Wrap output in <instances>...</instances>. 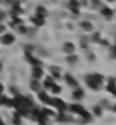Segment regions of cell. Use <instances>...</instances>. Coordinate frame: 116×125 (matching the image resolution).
Segmentation results:
<instances>
[{
	"label": "cell",
	"instance_id": "obj_1",
	"mask_svg": "<svg viewBox=\"0 0 116 125\" xmlns=\"http://www.w3.org/2000/svg\"><path fill=\"white\" fill-rule=\"evenodd\" d=\"M13 107L16 108V111L20 115H27L33 107V101L28 97L18 96L13 99Z\"/></svg>",
	"mask_w": 116,
	"mask_h": 125
},
{
	"label": "cell",
	"instance_id": "obj_2",
	"mask_svg": "<svg viewBox=\"0 0 116 125\" xmlns=\"http://www.w3.org/2000/svg\"><path fill=\"white\" fill-rule=\"evenodd\" d=\"M85 81L88 87L93 90H99L102 87L104 81V76L100 73H94V74H88L85 77Z\"/></svg>",
	"mask_w": 116,
	"mask_h": 125
},
{
	"label": "cell",
	"instance_id": "obj_3",
	"mask_svg": "<svg viewBox=\"0 0 116 125\" xmlns=\"http://www.w3.org/2000/svg\"><path fill=\"white\" fill-rule=\"evenodd\" d=\"M69 110L71 112H73V113H76L81 116V118H83L85 122L87 121H90L92 118V115L90 113L89 111H87L85 109V108L81 106V105H79V104H72L69 106Z\"/></svg>",
	"mask_w": 116,
	"mask_h": 125
},
{
	"label": "cell",
	"instance_id": "obj_4",
	"mask_svg": "<svg viewBox=\"0 0 116 125\" xmlns=\"http://www.w3.org/2000/svg\"><path fill=\"white\" fill-rule=\"evenodd\" d=\"M51 106L55 107L59 111V113H64L67 110V105L65 102L59 98H52V102H51Z\"/></svg>",
	"mask_w": 116,
	"mask_h": 125
},
{
	"label": "cell",
	"instance_id": "obj_5",
	"mask_svg": "<svg viewBox=\"0 0 116 125\" xmlns=\"http://www.w3.org/2000/svg\"><path fill=\"white\" fill-rule=\"evenodd\" d=\"M32 114H33L34 117H35V120H37L39 123L47 121V119H48V116H46L42 111L38 110V109H34V110L32 111Z\"/></svg>",
	"mask_w": 116,
	"mask_h": 125
},
{
	"label": "cell",
	"instance_id": "obj_6",
	"mask_svg": "<svg viewBox=\"0 0 116 125\" xmlns=\"http://www.w3.org/2000/svg\"><path fill=\"white\" fill-rule=\"evenodd\" d=\"M107 90L112 94L114 97H116V79L114 78V77H109L108 78Z\"/></svg>",
	"mask_w": 116,
	"mask_h": 125
},
{
	"label": "cell",
	"instance_id": "obj_7",
	"mask_svg": "<svg viewBox=\"0 0 116 125\" xmlns=\"http://www.w3.org/2000/svg\"><path fill=\"white\" fill-rule=\"evenodd\" d=\"M25 57H27L28 61L31 63L33 66H40L41 65L40 60L37 59L36 57H34V56L31 54V52H29V51H25Z\"/></svg>",
	"mask_w": 116,
	"mask_h": 125
},
{
	"label": "cell",
	"instance_id": "obj_8",
	"mask_svg": "<svg viewBox=\"0 0 116 125\" xmlns=\"http://www.w3.org/2000/svg\"><path fill=\"white\" fill-rule=\"evenodd\" d=\"M39 99H40L41 102L45 103V104H47V105H51V102H52V98H50L49 95L46 92H40L39 93Z\"/></svg>",
	"mask_w": 116,
	"mask_h": 125
},
{
	"label": "cell",
	"instance_id": "obj_9",
	"mask_svg": "<svg viewBox=\"0 0 116 125\" xmlns=\"http://www.w3.org/2000/svg\"><path fill=\"white\" fill-rule=\"evenodd\" d=\"M43 73H44V71H43L41 66H34L32 74H33V76H34V78H35V79H40L41 77L43 76Z\"/></svg>",
	"mask_w": 116,
	"mask_h": 125
},
{
	"label": "cell",
	"instance_id": "obj_10",
	"mask_svg": "<svg viewBox=\"0 0 116 125\" xmlns=\"http://www.w3.org/2000/svg\"><path fill=\"white\" fill-rule=\"evenodd\" d=\"M65 81L67 83V84L70 85V87H77V85H79L77 80L71 74H69V73H66L65 74Z\"/></svg>",
	"mask_w": 116,
	"mask_h": 125
},
{
	"label": "cell",
	"instance_id": "obj_11",
	"mask_svg": "<svg viewBox=\"0 0 116 125\" xmlns=\"http://www.w3.org/2000/svg\"><path fill=\"white\" fill-rule=\"evenodd\" d=\"M57 121L58 122H72L73 121V118L71 116H68V115H65L64 113H59V115L57 116Z\"/></svg>",
	"mask_w": 116,
	"mask_h": 125
},
{
	"label": "cell",
	"instance_id": "obj_12",
	"mask_svg": "<svg viewBox=\"0 0 116 125\" xmlns=\"http://www.w3.org/2000/svg\"><path fill=\"white\" fill-rule=\"evenodd\" d=\"M63 50H64V52L67 53V54H72L74 52V50H75V47H74V45L72 44L71 42H66L65 44H64Z\"/></svg>",
	"mask_w": 116,
	"mask_h": 125
},
{
	"label": "cell",
	"instance_id": "obj_13",
	"mask_svg": "<svg viewBox=\"0 0 116 125\" xmlns=\"http://www.w3.org/2000/svg\"><path fill=\"white\" fill-rule=\"evenodd\" d=\"M1 41L3 44H5V45H10L12 44V43L14 42V37L10 35V34H6V35H4L1 39Z\"/></svg>",
	"mask_w": 116,
	"mask_h": 125
},
{
	"label": "cell",
	"instance_id": "obj_14",
	"mask_svg": "<svg viewBox=\"0 0 116 125\" xmlns=\"http://www.w3.org/2000/svg\"><path fill=\"white\" fill-rule=\"evenodd\" d=\"M84 96H85V93L81 89H77L72 93V98H73L74 100H80V99L84 98Z\"/></svg>",
	"mask_w": 116,
	"mask_h": 125
},
{
	"label": "cell",
	"instance_id": "obj_15",
	"mask_svg": "<svg viewBox=\"0 0 116 125\" xmlns=\"http://www.w3.org/2000/svg\"><path fill=\"white\" fill-rule=\"evenodd\" d=\"M50 71L52 73L54 78H60V73H61V69L58 66H51Z\"/></svg>",
	"mask_w": 116,
	"mask_h": 125
},
{
	"label": "cell",
	"instance_id": "obj_16",
	"mask_svg": "<svg viewBox=\"0 0 116 125\" xmlns=\"http://www.w3.org/2000/svg\"><path fill=\"white\" fill-rule=\"evenodd\" d=\"M30 87H31V89L34 90V92H40L41 90V84L38 81V79H34L31 81V84H30Z\"/></svg>",
	"mask_w": 116,
	"mask_h": 125
},
{
	"label": "cell",
	"instance_id": "obj_17",
	"mask_svg": "<svg viewBox=\"0 0 116 125\" xmlns=\"http://www.w3.org/2000/svg\"><path fill=\"white\" fill-rule=\"evenodd\" d=\"M69 8L73 13L79 14V2L77 1H75V0H71V1L69 2Z\"/></svg>",
	"mask_w": 116,
	"mask_h": 125
},
{
	"label": "cell",
	"instance_id": "obj_18",
	"mask_svg": "<svg viewBox=\"0 0 116 125\" xmlns=\"http://www.w3.org/2000/svg\"><path fill=\"white\" fill-rule=\"evenodd\" d=\"M80 27L83 28V30L85 32H91L93 30V24L91 23H89V21H83V23L80 24Z\"/></svg>",
	"mask_w": 116,
	"mask_h": 125
},
{
	"label": "cell",
	"instance_id": "obj_19",
	"mask_svg": "<svg viewBox=\"0 0 116 125\" xmlns=\"http://www.w3.org/2000/svg\"><path fill=\"white\" fill-rule=\"evenodd\" d=\"M101 13L104 16H106V18H111V16L113 15V11H112V9H110L109 7H103L101 10Z\"/></svg>",
	"mask_w": 116,
	"mask_h": 125
},
{
	"label": "cell",
	"instance_id": "obj_20",
	"mask_svg": "<svg viewBox=\"0 0 116 125\" xmlns=\"http://www.w3.org/2000/svg\"><path fill=\"white\" fill-rule=\"evenodd\" d=\"M53 83H54L53 77L52 76H47L46 79L44 80V87H45V89H51Z\"/></svg>",
	"mask_w": 116,
	"mask_h": 125
},
{
	"label": "cell",
	"instance_id": "obj_21",
	"mask_svg": "<svg viewBox=\"0 0 116 125\" xmlns=\"http://www.w3.org/2000/svg\"><path fill=\"white\" fill-rule=\"evenodd\" d=\"M32 20H33V23L35 24H37V25H43L44 24V18H42V16H39V15H36L35 18H32Z\"/></svg>",
	"mask_w": 116,
	"mask_h": 125
},
{
	"label": "cell",
	"instance_id": "obj_22",
	"mask_svg": "<svg viewBox=\"0 0 116 125\" xmlns=\"http://www.w3.org/2000/svg\"><path fill=\"white\" fill-rule=\"evenodd\" d=\"M77 60H79L77 56H76V55H73V54H69V56H67V57H66V61L69 63V64H74V63H76Z\"/></svg>",
	"mask_w": 116,
	"mask_h": 125
},
{
	"label": "cell",
	"instance_id": "obj_23",
	"mask_svg": "<svg viewBox=\"0 0 116 125\" xmlns=\"http://www.w3.org/2000/svg\"><path fill=\"white\" fill-rule=\"evenodd\" d=\"M88 46H89V39H88V37H85V36L81 37V39H80V47L83 49H87Z\"/></svg>",
	"mask_w": 116,
	"mask_h": 125
},
{
	"label": "cell",
	"instance_id": "obj_24",
	"mask_svg": "<svg viewBox=\"0 0 116 125\" xmlns=\"http://www.w3.org/2000/svg\"><path fill=\"white\" fill-rule=\"evenodd\" d=\"M20 114L18 113V111L15 112V113L13 114V123L15 125H20L21 124V120H20Z\"/></svg>",
	"mask_w": 116,
	"mask_h": 125
},
{
	"label": "cell",
	"instance_id": "obj_25",
	"mask_svg": "<svg viewBox=\"0 0 116 125\" xmlns=\"http://www.w3.org/2000/svg\"><path fill=\"white\" fill-rule=\"evenodd\" d=\"M93 112H94V114H95L96 116H102V114H103L102 107H101V106H95V107H93Z\"/></svg>",
	"mask_w": 116,
	"mask_h": 125
},
{
	"label": "cell",
	"instance_id": "obj_26",
	"mask_svg": "<svg viewBox=\"0 0 116 125\" xmlns=\"http://www.w3.org/2000/svg\"><path fill=\"white\" fill-rule=\"evenodd\" d=\"M46 9L44 7H42V6H39L38 8H37V15H39V16H42V18H44V16L46 15Z\"/></svg>",
	"mask_w": 116,
	"mask_h": 125
},
{
	"label": "cell",
	"instance_id": "obj_27",
	"mask_svg": "<svg viewBox=\"0 0 116 125\" xmlns=\"http://www.w3.org/2000/svg\"><path fill=\"white\" fill-rule=\"evenodd\" d=\"M92 41L95 42V43H99L101 41V36H100V33L99 32H96L94 33L92 35Z\"/></svg>",
	"mask_w": 116,
	"mask_h": 125
},
{
	"label": "cell",
	"instance_id": "obj_28",
	"mask_svg": "<svg viewBox=\"0 0 116 125\" xmlns=\"http://www.w3.org/2000/svg\"><path fill=\"white\" fill-rule=\"evenodd\" d=\"M51 89H52L53 94H59L60 92H61V88H60L59 85L57 83H53L52 87H51Z\"/></svg>",
	"mask_w": 116,
	"mask_h": 125
},
{
	"label": "cell",
	"instance_id": "obj_29",
	"mask_svg": "<svg viewBox=\"0 0 116 125\" xmlns=\"http://www.w3.org/2000/svg\"><path fill=\"white\" fill-rule=\"evenodd\" d=\"M42 112L44 113L46 116H54L55 115V113L53 111H51L50 109H47V108H44V109L42 110Z\"/></svg>",
	"mask_w": 116,
	"mask_h": 125
},
{
	"label": "cell",
	"instance_id": "obj_30",
	"mask_svg": "<svg viewBox=\"0 0 116 125\" xmlns=\"http://www.w3.org/2000/svg\"><path fill=\"white\" fill-rule=\"evenodd\" d=\"M110 57L112 59H116V45H114L110 51Z\"/></svg>",
	"mask_w": 116,
	"mask_h": 125
},
{
	"label": "cell",
	"instance_id": "obj_31",
	"mask_svg": "<svg viewBox=\"0 0 116 125\" xmlns=\"http://www.w3.org/2000/svg\"><path fill=\"white\" fill-rule=\"evenodd\" d=\"M101 107H102V109H103V108H107V109H111V106L108 104V101H107V100H103V101H102Z\"/></svg>",
	"mask_w": 116,
	"mask_h": 125
},
{
	"label": "cell",
	"instance_id": "obj_32",
	"mask_svg": "<svg viewBox=\"0 0 116 125\" xmlns=\"http://www.w3.org/2000/svg\"><path fill=\"white\" fill-rule=\"evenodd\" d=\"M7 98L6 97H1L0 96V105H6Z\"/></svg>",
	"mask_w": 116,
	"mask_h": 125
},
{
	"label": "cell",
	"instance_id": "obj_33",
	"mask_svg": "<svg viewBox=\"0 0 116 125\" xmlns=\"http://www.w3.org/2000/svg\"><path fill=\"white\" fill-rule=\"evenodd\" d=\"M89 60L94 61V60H95V55H94V54H90V55H89Z\"/></svg>",
	"mask_w": 116,
	"mask_h": 125
},
{
	"label": "cell",
	"instance_id": "obj_34",
	"mask_svg": "<svg viewBox=\"0 0 116 125\" xmlns=\"http://www.w3.org/2000/svg\"><path fill=\"white\" fill-rule=\"evenodd\" d=\"M19 32L20 33H25L27 32V29H25L24 27H19Z\"/></svg>",
	"mask_w": 116,
	"mask_h": 125
},
{
	"label": "cell",
	"instance_id": "obj_35",
	"mask_svg": "<svg viewBox=\"0 0 116 125\" xmlns=\"http://www.w3.org/2000/svg\"><path fill=\"white\" fill-rule=\"evenodd\" d=\"M100 43H101L102 45H104V46H107V45H108V42H107L106 40H102V41H100Z\"/></svg>",
	"mask_w": 116,
	"mask_h": 125
},
{
	"label": "cell",
	"instance_id": "obj_36",
	"mask_svg": "<svg viewBox=\"0 0 116 125\" xmlns=\"http://www.w3.org/2000/svg\"><path fill=\"white\" fill-rule=\"evenodd\" d=\"M111 109H112L113 112H115V113H116V104H114L112 107H111Z\"/></svg>",
	"mask_w": 116,
	"mask_h": 125
},
{
	"label": "cell",
	"instance_id": "obj_37",
	"mask_svg": "<svg viewBox=\"0 0 116 125\" xmlns=\"http://www.w3.org/2000/svg\"><path fill=\"white\" fill-rule=\"evenodd\" d=\"M93 1V3H95V5H98L99 3H100V1H99V0H92Z\"/></svg>",
	"mask_w": 116,
	"mask_h": 125
},
{
	"label": "cell",
	"instance_id": "obj_38",
	"mask_svg": "<svg viewBox=\"0 0 116 125\" xmlns=\"http://www.w3.org/2000/svg\"><path fill=\"white\" fill-rule=\"evenodd\" d=\"M3 85L2 84H0V96H1V94H2V92H3Z\"/></svg>",
	"mask_w": 116,
	"mask_h": 125
},
{
	"label": "cell",
	"instance_id": "obj_39",
	"mask_svg": "<svg viewBox=\"0 0 116 125\" xmlns=\"http://www.w3.org/2000/svg\"><path fill=\"white\" fill-rule=\"evenodd\" d=\"M4 30H5V28H4L3 25H0V33H2V32L4 31Z\"/></svg>",
	"mask_w": 116,
	"mask_h": 125
},
{
	"label": "cell",
	"instance_id": "obj_40",
	"mask_svg": "<svg viewBox=\"0 0 116 125\" xmlns=\"http://www.w3.org/2000/svg\"><path fill=\"white\" fill-rule=\"evenodd\" d=\"M39 124H40V125H48V124H47V121H44V122H40Z\"/></svg>",
	"mask_w": 116,
	"mask_h": 125
},
{
	"label": "cell",
	"instance_id": "obj_41",
	"mask_svg": "<svg viewBox=\"0 0 116 125\" xmlns=\"http://www.w3.org/2000/svg\"><path fill=\"white\" fill-rule=\"evenodd\" d=\"M4 18V14L3 13H1V12H0V19H2Z\"/></svg>",
	"mask_w": 116,
	"mask_h": 125
},
{
	"label": "cell",
	"instance_id": "obj_42",
	"mask_svg": "<svg viewBox=\"0 0 116 125\" xmlns=\"http://www.w3.org/2000/svg\"><path fill=\"white\" fill-rule=\"evenodd\" d=\"M0 125H5V124H4V123L1 121V120H0Z\"/></svg>",
	"mask_w": 116,
	"mask_h": 125
},
{
	"label": "cell",
	"instance_id": "obj_43",
	"mask_svg": "<svg viewBox=\"0 0 116 125\" xmlns=\"http://www.w3.org/2000/svg\"><path fill=\"white\" fill-rule=\"evenodd\" d=\"M1 68H2V65H1V63H0V70H1Z\"/></svg>",
	"mask_w": 116,
	"mask_h": 125
},
{
	"label": "cell",
	"instance_id": "obj_44",
	"mask_svg": "<svg viewBox=\"0 0 116 125\" xmlns=\"http://www.w3.org/2000/svg\"><path fill=\"white\" fill-rule=\"evenodd\" d=\"M108 1H113V0H108Z\"/></svg>",
	"mask_w": 116,
	"mask_h": 125
}]
</instances>
